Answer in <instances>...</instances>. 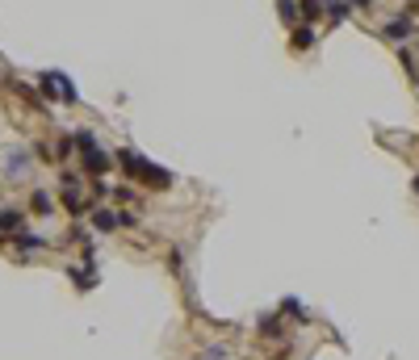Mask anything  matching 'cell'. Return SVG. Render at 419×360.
<instances>
[{
    "label": "cell",
    "mask_w": 419,
    "mask_h": 360,
    "mask_svg": "<svg viewBox=\"0 0 419 360\" xmlns=\"http://www.w3.org/2000/svg\"><path fill=\"white\" fill-rule=\"evenodd\" d=\"M76 151H80V159H84V168H88L92 176H105V172H109V155L97 147V138H92L88 130L76 134Z\"/></svg>",
    "instance_id": "cell-1"
},
{
    "label": "cell",
    "mask_w": 419,
    "mask_h": 360,
    "mask_svg": "<svg viewBox=\"0 0 419 360\" xmlns=\"http://www.w3.org/2000/svg\"><path fill=\"white\" fill-rule=\"evenodd\" d=\"M38 92L46 101H76V84L63 75V71H42L38 75Z\"/></svg>",
    "instance_id": "cell-2"
},
{
    "label": "cell",
    "mask_w": 419,
    "mask_h": 360,
    "mask_svg": "<svg viewBox=\"0 0 419 360\" xmlns=\"http://www.w3.org/2000/svg\"><path fill=\"white\" fill-rule=\"evenodd\" d=\"M139 185H147V189L164 193V189H172V172H168V168H159V164H151V159H143V172H139Z\"/></svg>",
    "instance_id": "cell-3"
},
{
    "label": "cell",
    "mask_w": 419,
    "mask_h": 360,
    "mask_svg": "<svg viewBox=\"0 0 419 360\" xmlns=\"http://www.w3.org/2000/svg\"><path fill=\"white\" fill-rule=\"evenodd\" d=\"M139 218L134 214H118V210H92V226L101 231V235H109V231H118V226H134Z\"/></svg>",
    "instance_id": "cell-4"
},
{
    "label": "cell",
    "mask_w": 419,
    "mask_h": 360,
    "mask_svg": "<svg viewBox=\"0 0 419 360\" xmlns=\"http://www.w3.org/2000/svg\"><path fill=\"white\" fill-rule=\"evenodd\" d=\"M17 231H25V210H17V206H0V235L13 239Z\"/></svg>",
    "instance_id": "cell-5"
},
{
    "label": "cell",
    "mask_w": 419,
    "mask_h": 360,
    "mask_svg": "<svg viewBox=\"0 0 419 360\" xmlns=\"http://www.w3.org/2000/svg\"><path fill=\"white\" fill-rule=\"evenodd\" d=\"M118 168H122L130 180H139V172H143V155H134V151H118Z\"/></svg>",
    "instance_id": "cell-6"
},
{
    "label": "cell",
    "mask_w": 419,
    "mask_h": 360,
    "mask_svg": "<svg viewBox=\"0 0 419 360\" xmlns=\"http://www.w3.org/2000/svg\"><path fill=\"white\" fill-rule=\"evenodd\" d=\"M63 206H67V214H84V197H80V180L76 185H63Z\"/></svg>",
    "instance_id": "cell-7"
},
{
    "label": "cell",
    "mask_w": 419,
    "mask_h": 360,
    "mask_svg": "<svg viewBox=\"0 0 419 360\" xmlns=\"http://www.w3.org/2000/svg\"><path fill=\"white\" fill-rule=\"evenodd\" d=\"M281 319H294V323H306L311 315H306V306H302L298 298H285V302H281Z\"/></svg>",
    "instance_id": "cell-8"
},
{
    "label": "cell",
    "mask_w": 419,
    "mask_h": 360,
    "mask_svg": "<svg viewBox=\"0 0 419 360\" xmlns=\"http://www.w3.org/2000/svg\"><path fill=\"white\" fill-rule=\"evenodd\" d=\"M13 247H21V252H38V247H46V239H42V235H25V231H17V235H13Z\"/></svg>",
    "instance_id": "cell-9"
},
{
    "label": "cell",
    "mask_w": 419,
    "mask_h": 360,
    "mask_svg": "<svg viewBox=\"0 0 419 360\" xmlns=\"http://www.w3.org/2000/svg\"><path fill=\"white\" fill-rule=\"evenodd\" d=\"M315 46V29L311 25H294V50H311Z\"/></svg>",
    "instance_id": "cell-10"
},
{
    "label": "cell",
    "mask_w": 419,
    "mask_h": 360,
    "mask_svg": "<svg viewBox=\"0 0 419 360\" xmlns=\"http://www.w3.org/2000/svg\"><path fill=\"white\" fill-rule=\"evenodd\" d=\"M29 210H34V214H50V210H55V197H50L46 189H38V193L29 197Z\"/></svg>",
    "instance_id": "cell-11"
},
{
    "label": "cell",
    "mask_w": 419,
    "mask_h": 360,
    "mask_svg": "<svg viewBox=\"0 0 419 360\" xmlns=\"http://www.w3.org/2000/svg\"><path fill=\"white\" fill-rule=\"evenodd\" d=\"M323 13H327V17H332L336 25H340V21H348V13H353V4H348V0H332V4L323 8Z\"/></svg>",
    "instance_id": "cell-12"
},
{
    "label": "cell",
    "mask_w": 419,
    "mask_h": 360,
    "mask_svg": "<svg viewBox=\"0 0 419 360\" xmlns=\"http://www.w3.org/2000/svg\"><path fill=\"white\" fill-rule=\"evenodd\" d=\"M281 323H285L281 315H264V319H260V336H264V340H273V336H281Z\"/></svg>",
    "instance_id": "cell-13"
},
{
    "label": "cell",
    "mask_w": 419,
    "mask_h": 360,
    "mask_svg": "<svg viewBox=\"0 0 419 360\" xmlns=\"http://www.w3.org/2000/svg\"><path fill=\"white\" fill-rule=\"evenodd\" d=\"M319 13H323V0H298V17L302 21H319Z\"/></svg>",
    "instance_id": "cell-14"
},
{
    "label": "cell",
    "mask_w": 419,
    "mask_h": 360,
    "mask_svg": "<svg viewBox=\"0 0 419 360\" xmlns=\"http://www.w3.org/2000/svg\"><path fill=\"white\" fill-rule=\"evenodd\" d=\"M277 17L285 25H298V0H277Z\"/></svg>",
    "instance_id": "cell-15"
},
{
    "label": "cell",
    "mask_w": 419,
    "mask_h": 360,
    "mask_svg": "<svg viewBox=\"0 0 419 360\" xmlns=\"http://www.w3.org/2000/svg\"><path fill=\"white\" fill-rule=\"evenodd\" d=\"M407 34H411V17H395L386 25V38H407Z\"/></svg>",
    "instance_id": "cell-16"
},
{
    "label": "cell",
    "mask_w": 419,
    "mask_h": 360,
    "mask_svg": "<svg viewBox=\"0 0 419 360\" xmlns=\"http://www.w3.org/2000/svg\"><path fill=\"white\" fill-rule=\"evenodd\" d=\"M71 281H76V289H92V285H97V273H92V268H71Z\"/></svg>",
    "instance_id": "cell-17"
},
{
    "label": "cell",
    "mask_w": 419,
    "mask_h": 360,
    "mask_svg": "<svg viewBox=\"0 0 419 360\" xmlns=\"http://www.w3.org/2000/svg\"><path fill=\"white\" fill-rule=\"evenodd\" d=\"M4 168H8V176H13V172L21 176V172H25L29 164H25V155H8V159H4Z\"/></svg>",
    "instance_id": "cell-18"
},
{
    "label": "cell",
    "mask_w": 419,
    "mask_h": 360,
    "mask_svg": "<svg viewBox=\"0 0 419 360\" xmlns=\"http://www.w3.org/2000/svg\"><path fill=\"white\" fill-rule=\"evenodd\" d=\"M348 4H357V8H365V4H369V0H348Z\"/></svg>",
    "instance_id": "cell-19"
},
{
    "label": "cell",
    "mask_w": 419,
    "mask_h": 360,
    "mask_svg": "<svg viewBox=\"0 0 419 360\" xmlns=\"http://www.w3.org/2000/svg\"><path fill=\"white\" fill-rule=\"evenodd\" d=\"M416 193H419V176H416Z\"/></svg>",
    "instance_id": "cell-20"
},
{
    "label": "cell",
    "mask_w": 419,
    "mask_h": 360,
    "mask_svg": "<svg viewBox=\"0 0 419 360\" xmlns=\"http://www.w3.org/2000/svg\"><path fill=\"white\" fill-rule=\"evenodd\" d=\"M0 243H4V235H0Z\"/></svg>",
    "instance_id": "cell-21"
},
{
    "label": "cell",
    "mask_w": 419,
    "mask_h": 360,
    "mask_svg": "<svg viewBox=\"0 0 419 360\" xmlns=\"http://www.w3.org/2000/svg\"><path fill=\"white\" fill-rule=\"evenodd\" d=\"M323 4H332V0H323Z\"/></svg>",
    "instance_id": "cell-22"
}]
</instances>
